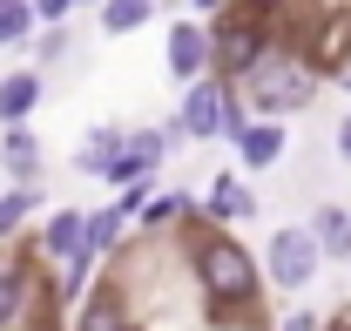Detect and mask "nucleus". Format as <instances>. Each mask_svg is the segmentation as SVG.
<instances>
[{"label": "nucleus", "instance_id": "nucleus-1", "mask_svg": "<svg viewBox=\"0 0 351 331\" xmlns=\"http://www.w3.org/2000/svg\"><path fill=\"white\" fill-rule=\"evenodd\" d=\"M196 290H203V304H210V318L217 325H230V318H243L250 304H257V257L237 244L230 230H203L196 237Z\"/></svg>", "mask_w": 351, "mask_h": 331}, {"label": "nucleus", "instance_id": "nucleus-2", "mask_svg": "<svg viewBox=\"0 0 351 331\" xmlns=\"http://www.w3.org/2000/svg\"><path fill=\"white\" fill-rule=\"evenodd\" d=\"M237 95H243V109L257 122H284V115H298V109L317 102V68L298 61V54H263L257 68L237 82Z\"/></svg>", "mask_w": 351, "mask_h": 331}, {"label": "nucleus", "instance_id": "nucleus-3", "mask_svg": "<svg viewBox=\"0 0 351 331\" xmlns=\"http://www.w3.org/2000/svg\"><path fill=\"white\" fill-rule=\"evenodd\" d=\"M243 95L237 82H223V75H203V82L182 88V109H176V128L182 135H196V142H217V135H237L243 128Z\"/></svg>", "mask_w": 351, "mask_h": 331}, {"label": "nucleus", "instance_id": "nucleus-4", "mask_svg": "<svg viewBox=\"0 0 351 331\" xmlns=\"http://www.w3.org/2000/svg\"><path fill=\"white\" fill-rule=\"evenodd\" d=\"M263 21H270V14H257V7L217 14V27H210V61H217L223 82H243L263 54H270V27H263Z\"/></svg>", "mask_w": 351, "mask_h": 331}, {"label": "nucleus", "instance_id": "nucleus-5", "mask_svg": "<svg viewBox=\"0 0 351 331\" xmlns=\"http://www.w3.org/2000/svg\"><path fill=\"white\" fill-rule=\"evenodd\" d=\"M317 271H324V250H317V237H311V223L270 230V244H263V277H270L277 290H304Z\"/></svg>", "mask_w": 351, "mask_h": 331}, {"label": "nucleus", "instance_id": "nucleus-6", "mask_svg": "<svg viewBox=\"0 0 351 331\" xmlns=\"http://www.w3.org/2000/svg\"><path fill=\"white\" fill-rule=\"evenodd\" d=\"M182 135V128H129V142H122V156H115V169L101 176V183H122V190H135V183H149L156 169H162V156H169V142Z\"/></svg>", "mask_w": 351, "mask_h": 331}, {"label": "nucleus", "instance_id": "nucleus-7", "mask_svg": "<svg viewBox=\"0 0 351 331\" xmlns=\"http://www.w3.org/2000/svg\"><path fill=\"white\" fill-rule=\"evenodd\" d=\"M162 61H169V75L182 88L203 82V75H217V61H210V27L189 14V21H169V41H162Z\"/></svg>", "mask_w": 351, "mask_h": 331}, {"label": "nucleus", "instance_id": "nucleus-8", "mask_svg": "<svg viewBox=\"0 0 351 331\" xmlns=\"http://www.w3.org/2000/svg\"><path fill=\"white\" fill-rule=\"evenodd\" d=\"M88 244V209H47L41 237H34V250H41L47 264H68V257H82Z\"/></svg>", "mask_w": 351, "mask_h": 331}, {"label": "nucleus", "instance_id": "nucleus-9", "mask_svg": "<svg viewBox=\"0 0 351 331\" xmlns=\"http://www.w3.org/2000/svg\"><path fill=\"white\" fill-rule=\"evenodd\" d=\"M75 331H135L122 284H95V297H82V318H75Z\"/></svg>", "mask_w": 351, "mask_h": 331}, {"label": "nucleus", "instance_id": "nucleus-10", "mask_svg": "<svg viewBox=\"0 0 351 331\" xmlns=\"http://www.w3.org/2000/svg\"><path fill=\"white\" fill-rule=\"evenodd\" d=\"M34 109H41V75H34V68L0 75V122H7V128H27Z\"/></svg>", "mask_w": 351, "mask_h": 331}, {"label": "nucleus", "instance_id": "nucleus-11", "mask_svg": "<svg viewBox=\"0 0 351 331\" xmlns=\"http://www.w3.org/2000/svg\"><path fill=\"white\" fill-rule=\"evenodd\" d=\"M122 142H129V128H115V122L88 128L82 149H75V169H82V176H108V169H115V156H122Z\"/></svg>", "mask_w": 351, "mask_h": 331}, {"label": "nucleus", "instance_id": "nucleus-12", "mask_svg": "<svg viewBox=\"0 0 351 331\" xmlns=\"http://www.w3.org/2000/svg\"><path fill=\"white\" fill-rule=\"evenodd\" d=\"M237 156H243V169H270L277 156H284V122H243L237 135Z\"/></svg>", "mask_w": 351, "mask_h": 331}, {"label": "nucleus", "instance_id": "nucleus-13", "mask_svg": "<svg viewBox=\"0 0 351 331\" xmlns=\"http://www.w3.org/2000/svg\"><path fill=\"white\" fill-rule=\"evenodd\" d=\"M203 216H210V223H243V216H257V196H250L237 176H217L210 196H203Z\"/></svg>", "mask_w": 351, "mask_h": 331}, {"label": "nucleus", "instance_id": "nucleus-14", "mask_svg": "<svg viewBox=\"0 0 351 331\" xmlns=\"http://www.w3.org/2000/svg\"><path fill=\"white\" fill-rule=\"evenodd\" d=\"M311 237H317V250H324V257H338V264H345V257H351V209H345V203H317Z\"/></svg>", "mask_w": 351, "mask_h": 331}, {"label": "nucleus", "instance_id": "nucleus-15", "mask_svg": "<svg viewBox=\"0 0 351 331\" xmlns=\"http://www.w3.org/2000/svg\"><path fill=\"white\" fill-rule=\"evenodd\" d=\"M0 163H7V176H14V183H34V176H41V142H34V128H7Z\"/></svg>", "mask_w": 351, "mask_h": 331}, {"label": "nucleus", "instance_id": "nucleus-16", "mask_svg": "<svg viewBox=\"0 0 351 331\" xmlns=\"http://www.w3.org/2000/svg\"><path fill=\"white\" fill-rule=\"evenodd\" d=\"M27 304H34V271L27 264H0V331L14 325Z\"/></svg>", "mask_w": 351, "mask_h": 331}, {"label": "nucleus", "instance_id": "nucleus-17", "mask_svg": "<svg viewBox=\"0 0 351 331\" xmlns=\"http://www.w3.org/2000/svg\"><path fill=\"white\" fill-rule=\"evenodd\" d=\"M122 230H129V209L122 203H108V209H95V216H88V257H108V250L122 244Z\"/></svg>", "mask_w": 351, "mask_h": 331}, {"label": "nucleus", "instance_id": "nucleus-18", "mask_svg": "<svg viewBox=\"0 0 351 331\" xmlns=\"http://www.w3.org/2000/svg\"><path fill=\"white\" fill-rule=\"evenodd\" d=\"M149 14H156V0H101V34H135V27H149Z\"/></svg>", "mask_w": 351, "mask_h": 331}, {"label": "nucleus", "instance_id": "nucleus-19", "mask_svg": "<svg viewBox=\"0 0 351 331\" xmlns=\"http://www.w3.org/2000/svg\"><path fill=\"white\" fill-rule=\"evenodd\" d=\"M41 209V190L34 183H14V190H0V244L21 230V216H34Z\"/></svg>", "mask_w": 351, "mask_h": 331}, {"label": "nucleus", "instance_id": "nucleus-20", "mask_svg": "<svg viewBox=\"0 0 351 331\" xmlns=\"http://www.w3.org/2000/svg\"><path fill=\"white\" fill-rule=\"evenodd\" d=\"M34 34V0H0V47H21Z\"/></svg>", "mask_w": 351, "mask_h": 331}, {"label": "nucleus", "instance_id": "nucleus-21", "mask_svg": "<svg viewBox=\"0 0 351 331\" xmlns=\"http://www.w3.org/2000/svg\"><path fill=\"white\" fill-rule=\"evenodd\" d=\"M75 14V0H34V21H47V27H61Z\"/></svg>", "mask_w": 351, "mask_h": 331}, {"label": "nucleus", "instance_id": "nucleus-22", "mask_svg": "<svg viewBox=\"0 0 351 331\" xmlns=\"http://www.w3.org/2000/svg\"><path fill=\"white\" fill-rule=\"evenodd\" d=\"M61 54H68V34H61V27H47V34H41V61H61Z\"/></svg>", "mask_w": 351, "mask_h": 331}, {"label": "nucleus", "instance_id": "nucleus-23", "mask_svg": "<svg viewBox=\"0 0 351 331\" xmlns=\"http://www.w3.org/2000/svg\"><path fill=\"white\" fill-rule=\"evenodd\" d=\"M284 331H324V325H317L311 311H298V318H284Z\"/></svg>", "mask_w": 351, "mask_h": 331}, {"label": "nucleus", "instance_id": "nucleus-24", "mask_svg": "<svg viewBox=\"0 0 351 331\" xmlns=\"http://www.w3.org/2000/svg\"><path fill=\"white\" fill-rule=\"evenodd\" d=\"M338 156L351 163V115H338Z\"/></svg>", "mask_w": 351, "mask_h": 331}, {"label": "nucleus", "instance_id": "nucleus-25", "mask_svg": "<svg viewBox=\"0 0 351 331\" xmlns=\"http://www.w3.org/2000/svg\"><path fill=\"white\" fill-rule=\"evenodd\" d=\"M189 7H196V21H210V14H217L223 0H189Z\"/></svg>", "mask_w": 351, "mask_h": 331}, {"label": "nucleus", "instance_id": "nucleus-26", "mask_svg": "<svg viewBox=\"0 0 351 331\" xmlns=\"http://www.w3.org/2000/svg\"><path fill=\"white\" fill-rule=\"evenodd\" d=\"M243 7H257V14H270V7H284V0H243Z\"/></svg>", "mask_w": 351, "mask_h": 331}, {"label": "nucleus", "instance_id": "nucleus-27", "mask_svg": "<svg viewBox=\"0 0 351 331\" xmlns=\"http://www.w3.org/2000/svg\"><path fill=\"white\" fill-rule=\"evenodd\" d=\"M75 7H101V0H75Z\"/></svg>", "mask_w": 351, "mask_h": 331}]
</instances>
